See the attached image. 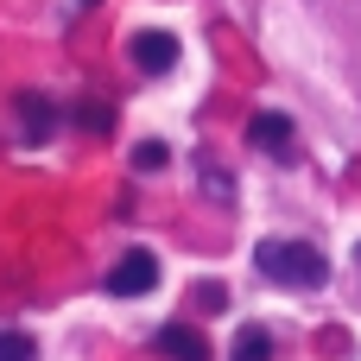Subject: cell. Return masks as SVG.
<instances>
[{
	"instance_id": "6da1fadb",
	"label": "cell",
	"mask_w": 361,
	"mask_h": 361,
	"mask_svg": "<svg viewBox=\"0 0 361 361\" xmlns=\"http://www.w3.org/2000/svg\"><path fill=\"white\" fill-rule=\"evenodd\" d=\"M254 260H260V273H267L273 286H292V292H317V286L330 279V260H324L311 241H260Z\"/></svg>"
},
{
	"instance_id": "7a4b0ae2",
	"label": "cell",
	"mask_w": 361,
	"mask_h": 361,
	"mask_svg": "<svg viewBox=\"0 0 361 361\" xmlns=\"http://www.w3.org/2000/svg\"><path fill=\"white\" fill-rule=\"evenodd\" d=\"M152 286H159V260H152V254H121L114 273H108V292H114V298H140V292H152Z\"/></svg>"
},
{
	"instance_id": "3957f363",
	"label": "cell",
	"mask_w": 361,
	"mask_h": 361,
	"mask_svg": "<svg viewBox=\"0 0 361 361\" xmlns=\"http://www.w3.org/2000/svg\"><path fill=\"white\" fill-rule=\"evenodd\" d=\"M133 63H140L146 76H165V70L178 63V38H171V32H140V38H133Z\"/></svg>"
},
{
	"instance_id": "277c9868",
	"label": "cell",
	"mask_w": 361,
	"mask_h": 361,
	"mask_svg": "<svg viewBox=\"0 0 361 361\" xmlns=\"http://www.w3.org/2000/svg\"><path fill=\"white\" fill-rule=\"evenodd\" d=\"M247 140L286 159V152H292V121H286V114H254V121H247Z\"/></svg>"
},
{
	"instance_id": "5b68a950",
	"label": "cell",
	"mask_w": 361,
	"mask_h": 361,
	"mask_svg": "<svg viewBox=\"0 0 361 361\" xmlns=\"http://www.w3.org/2000/svg\"><path fill=\"white\" fill-rule=\"evenodd\" d=\"M159 355H171V361H209V349H203V336H197V330L165 324V330H159Z\"/></svg>"
},
{
	"instance_id": "8992f818",
	"label": "cell",
	"mask_w": 361,
	"mask_h": 361,
	"mask_svg": "<svg viewBox=\"0 0 361 361\" xmlns=\"http://www.w3.org/2000/svg\"><path fill=\"white\" fill-rule=\"evenodd\" d=\"M19 114H25V140H44V133L57 127V108L38 102V95H19Z\"/></svg>"
},
{
	"instance_id": "52a82bcc",
	"label": "cell",
	"mask_w": 361,
	"mask_h": 361,
	"mask_svg": "<svg viewBox=\"0 0 361 361\" xmlns=\"http://www.w3.org/2000/svg\"><path fill=\"white\" fill-rule=\"evenodd\" d=\"M235 361H273V336L267 330H241L235 336Z\"/></svg>"
},
{
	"instance_id": "ba28073f",
	"label": "cell",
	"mask_w": 361,
	"mask_h": 361,
	"mask_svg": "<svg viewBox=\"0 0 361 361\" xmlns=\"http://www.w3.org/2000/svg\"><path fill=\"white\" fill-rule=\"evenodd\" d=\"M38 349H32V336L25 330H0V361H32Z\"/></svg>"
},
{
	"instance_id": "9c48e42d",
	"label": "cell",
	"mask_w": 361,
	"mask_h": 361,
	"mask_svg": "<svg viewBox=\"0 0 361 361\" xmlns=\"http://www.w3.org/2000/svg\"><path fill=\"white\" fill-rule=\"evenodd\" d=\"M133 165H140V171H159V165H165V146H159V140H146V146L133 152Z\"/></svg>"
},
{
	"instance_id": "30bf717a",
	"label": "cell",
	"mask_w": 361,
	"mask_h": 361,
	"mask_svg": "<svg viewBox=\"0 0 361 361\" xmlns=\"http://www.w3.org/2000/svg\"><path fill=\"white\" fill-rule=\"evenodd\" d=\"M82 127H95V133H108V127H114V114H108L102 102H89V108H82Z\"/></svg>"
}]
</instances>
